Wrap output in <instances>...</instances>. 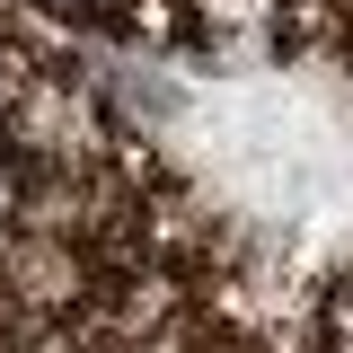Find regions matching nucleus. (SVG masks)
I'll return each mask as SVG.
<instances>
[{"label": "nucleus", "mask_w": 353, "mask_h": 353, "mask_svg": "<svg viewBox=\"0 0 353 353\" xmlns=\"http://www.w3.org/2000/svg\"><path fill=\"white\" fill-rule=\"evenodd\" d=\"M62 9H88V0H62Z\"/></svg>", "instance_id": "nucleus-1"}]
</instances>
